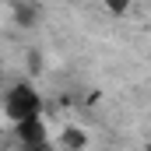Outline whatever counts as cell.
<instances>
[{
    "instance_id": "cell-2",
    "label": "cell",
    "mask_w": 151,
    "mask_h": 151,
    "mask_svg": "<svg viewBox=\"0 0 151 151\" xmlns=\"http://www.w3.org/2000/svg\"><path fill=\"white\" fill-rule=\"evenodd\" d=\"M14 134H18V144H21V148L49 144V130H46L42 116H35V119H25V123H14Z\"/></svg>"
},
{
    "instance_id": "cell-5",
    "label": "cell",
    "mask_w": 151,
    "mask_h": 151,
    "mask_svg": "<svg viewBox=\"0 0 151 151\" xmlns=\"http://www.w3.org/2000/svg\"><path fill=\"white\" fill-rule=\"evenodd\" d=\"M102 7H106L109 14H116V18H123V14L134 7V0H102Z\"/></svg>"
},
{
    "instance_id": "cell-6",
    "label": "cell",
    "mask_w": 151,
    "mask_h": 151,
    "mask_svg": "<svg viewBox=\"0 0 151 151\" xmlns=\"http://www.w3.org/2000/svg\"><path fill=\"white\" fill-rule=\"evenodd\" d=\"M18 151H56L53 144H35V148H18Z\"/></svg>"
},
{
    "instance_id": "cell-3",
    "label": "cell",
    "mask_w": 151,
    "mask_h": 151,
    "mask_svg": "<svg viewBox=\"0 0 151 151\" xmlns=\"http://www.w3.org/2000/svg\"><path fill=\"white\" fill-rule=\"evenodd\" d=\"M56 144H60L63 151H84V148H88V130L77 127V123H67V127H60Z\"/></svg>"
},
{
    "instance_id": "cell-1",
    "label": "cell",
    "mask_w": 151,
    "mask_h": 151,
    "mask_svg": "<svg viewBox=\"0 0 151 151\" xmlns=\"http://www.w3.org/2000/svg\"><path fill=\"white\" fill-rule=\"evenodd\" d=\"M4 116L11 123H25V119L42 116V95L35 91V84H28V81L11 84L4 95Z\"/></svg>"
},
{
    "instance_id": "cell-4",
    "label": "cell",
    "mask_w": 151,
    "mask_h": 151,
    "mask_svg": "<svg viewBox=\"0 0 151 151\" xmlns=\"http://www.w3.org/2000/svg\"><path fill=\"white\" fill-rule=\"evenodd\" d=\"M11 14H14V25L18 28H35L39 18H42V11H39L35 0H14L11 4Z\"/></svg>"
}]
</instances>
